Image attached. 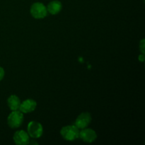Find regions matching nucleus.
I'll list each match as a JSON object with an SVG mask.
<instances>
[{
    "instance_id": "nucleus-3",
    "label": "nucleus",
    "mask_w": 145,
    "mask_h": 145,
    "mask_svg": "<svg viewBox=\"0 0 145 145\" xmlns=\"http://www.w3.org/2000/svg\"><path fill=\"white\" fill-rule=\"evenodd\" d=\"M30 13L34 18L42 19L46 17L48 11H47L46 7L42 3L35 2L31 5Z\"/></svg>"
},
{
    "instance_id": "nucleus-13",
    "label": "nucleus",
    "mask_w": 145,
    "mask_h": 145,
    "mask_svg": "<svg viewBox=\"0 0 145 145\" xmlns=\"http://www.w3.org/2000/svg\"><path fill=\"white\" fill-rule=\"evenodd\" d=\"M138 59L140 62H143L144 61V54H141V55H139L138 57Z\"/></svg>"
},
{
    "instance_id": "nucleus-9",
    "label": "nucleus",
    "mask_w": 145,
    "mask_h": 145,
    "mask_svg": "<svg viewBox=\"0 0 145 145\" xmlns=\"http://www.w3.org/2000/svg\"><path fill=\"white\" fill-rule=\"evenodd\" d=\"M47 11L52 15H56L59 14L62 8V3L57 0L50 1L46 7Z\"/></svg>"
},
{
    "instance_id": "nucleus-7",
    "label": "nucleus",
    "mask_w": 145,
    "mask_h": 145,
    "mask_svg": "<svg viewBox=\"0 0 145 145\" xmlns=\"http://www.w3.org/2000/svg\"><path fill=\"white\" fill-rule=\"evenodd\" d=\"M13 140L14 143L17 145H26L29 143L30 136L25 130H18L14 133Z\"/></svg>"
},
{
    "instance_id": "nucleus-5",
    "label": "nucleus",
    "mask_w": 145,
    "mask_h": 145,
    "mask_svg": "<svg viewBox=\"0 0 145 145\" xmlns=\"http://www.w3.org/2000/svg\"><path fill=\"white\" fill-rule=\"evenodd\" d=\"M79 138L86 143H92L97 139V134L92 129L86 127L79 131Z\"/></svg>"
},
{
    "instance_id": "nucleus-8",
    "label": "nucleus",
    "mask_w": 145,
    "mask_h": 145,
    "mask_svg": "<svg viewBox=\"0 0 145 145\" xmlns=\"http://www.w3.org/2000/svg\"><path fill=\"white\" fill-rule=\"evenodd\" d=\"M37 107V103L32 99H28L21 102L18 110L23 113H30L33 112Z\"/></svg>"
},
{
    "instance_id": "nucleus-1",
    "label": "nucleus",
    "mask_w": 145,
    "mask_h": 145,
    "mask_svg": "<svg viewBox=\"0 0 145 145\" xmlns=\"http://www.w3.org/2000/svg\"><path fill=\"white\" fill-rule=\"evenodd\" d=\"M79 130L75 125L64 126L60 130V135L66 141L72 142L77 140L79 136Z\"/></svg>"
},
{
    "instance_id": "nucleus-2",
    "label": "nucleus",
    "mask_w": 145,
    "mask_h": 145,
    "mask_svg": "<svg viewBox=\"0 0 145 145\" xmlns=\"http://www.w3.org/2000/svg\"><path fill=\"white\" fill-rule=\"evenodd\" d=\"M24 122V113L19 110H11L7 118V124L11 129L19 127Z\"/></svg>"
},
{
    "instance_id": "nucleus-4",
    "label": "nucleus",
    "mask_w": 145,
    "mask_h": 145,
    "mask_svg": "<svg viewBox=\"0 0 145 145\" xmlns=\"http://www.w3.org/2000/svg\"><path fill=\"white\" fill-rule=\"evenodd\" d=\"M27 133L30 137H32L33 139H38L42 135L43 127L38 122L31 121L27 127Z\"/></svg>"
},
{
    "instance_id": "nucleus-6",
    "label": "nucleus",
    "mask_w": 145,
    "mask_h": 145,
    "mask_svg": "<svg viewBox=\"0 0 145 145\" xmlns=\"http://www.w3.org/2000/svg\"><path fill=\"white\" fill-rule=\"evenodd\" d=\"M91 120L92 117L90 113L88 112H83L76 118L74 125L79 130H82V129L87 127Z\"/></svg>"
},
{
    "instance_id": "nucleus-10",
    "label": "nucleus",
    "mask_w": 145,
    "mask_h": 145,
    "mask_svg": "<svg viewBox=\"0 0 145 145\" xmlns=\"http://www.w3.org/2000/svg\"><path fill=\"white\" fill-rule=\"evenodd\" d=\"M21 100L16 95H11L7 99V105L11 110H17L19 109Z\"/></svg>"
},
{
    "instance_id": "nucleus-11",
    "label": "nucleus",
    "mask_w": 145,
    "mask_h": 145,
    "mask_svg": "<svg viewBox=\"0 0 145 145\" xmlns=\"http://www.w3.org/2000/svg\"><path fill=\"white\" fill-rule=\"evenodd\" d=\"M145 40L144 39H142L140 40V45H139V48H140V50L142 54L145 53Z\"/></svg>"
},
{
    "instance_id": "nucleus-12",
    "label": "nucleus",
    "mask_w": 145,
    "mask_h": 145,
    "mask_svg": "<svg viewBox=\"0 0 145 145\" xmlns=\"http://www.w3.org/2000/svg\"><path fill=\"white\" fill-rule=\"evenodd\" d=\"M4 75H5V72H4V69L0 66V82L4 79Z\"/></svg>"
}]
</instances>
